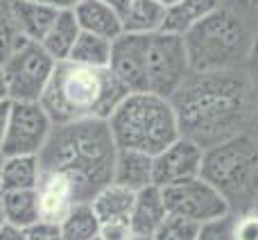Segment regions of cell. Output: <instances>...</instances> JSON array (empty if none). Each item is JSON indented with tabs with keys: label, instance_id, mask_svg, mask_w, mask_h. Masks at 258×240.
I'll use <instances>...</instances> for the list:
<instances>
[{
	"label": "cell",
	"instance_id": "34",
	"mask_svg": "<svg viewBox=\"0 0 258 240\" xmlns=\"http://www.w3.org/2000/svg\"><path fill=\"white\" fill-rule=\"evenodd\" d=\"M0 240H27V231L25 229L12 227V224H5L0 229Z\"/></svg>",
	"mask_w": 258,
	"mask_h": 240
},
{
	"label": "cell",
	"instance_id": "3",
	"mask_svg": "<svg viewBox=\"0 0 258 240\" xmlns=\"http://www.w3.org/2000/svg\"><path fill=\"white\" fill-rule=\"evenodd\" d=\"M111 71L129 93H154L170 100L190 75L183 36L168 32L120 34L113 41Z\"/></svg>",
	"mask_w": 258,
	"mask_h": 240
},
{
	"label": "cell",
	"instance_id": "26",
	"mask_svg": "<svg viewBox=\"0 0 258 240\" xmlns=\"http://www.w3.org/2000/svg\"><path fill=\"white\" fill-rule=\"evenodd\" d=\"M200 224L190 222V220L177 218V215H168L165 222L156 229L152 240H197L200 236Z\"/></svg>",
	"mask_w": 258,
	"mask_h": 240
},
{
	"label": "cell",
	"instance_id": "31",
	"mask_svg": "<svg viewBox=\"0 0 258 240\" xmlns=\"http://www.w3.org/2000/svg\"><path fill=\"white\" fill-rule=\"evenodd\" d=\"M220 3H224L222 7L231 9L236 14H238V9L240 12H258V0H220Z\"/></svg>",
	"mask_w": 258,
	"mask_h": 240
},
{
	"label": "cell",
	"instance_id": "14",
	"mask_svg": "<svg viewBox=\"0 0 258 240\" xmlns=\"http://www.w3.org/2000/svg\"><path fill=\"white\" fill-rule=\"evenodd\" d=\"M168 209H165L163 191L159 186H147L136 193L132 213H129V224L134 229V236H147L152 238L156 229L165 222Z\"/></svg>",
	"mask_w": 258,
	"mask_h": 240
},
{
	"label": "cell",
	"instance_id": "10",
	"mask_svg": "<svg viewBox=\"0 0 258 240\" xmlns=\"http://www.w3.org/2000/svg\"><path fill=\"white\" fill-rule=\"evenodd\" d=\"M54 125L41 102H12L7 134L3 141L5 156H39Z\"/></svg>",
	"mask_w": 258,
	"mask_h": 240
},
{
	"label": "cell",
	"instance_id": "2",
	"mask_svg": "<svg viewBox=\"0 0 258 240\" xmlns=\"http://www.w3.org/2000/svg\"><path fill=\"white\" fill-rule=\"evenodd\" d=\"M118 145L107 120H80L54 125L39 154L41 170L61 172L75 188L77 204L91 202L113 182Z\"/></svg>",
	"mask_w": 258,
	"mask_h": 240
},
{
	"label": "cell",
	"instance_id": "29",
	"mask_svg": "<svg viewBox=\"0 0 258 240\" xmlns=\"http://www.w3.org/2000/svg\"><path fill=\"white\" fill-rule=\"evenodd\" d=\"M197 240H233L231 233V215L222 220H215V222H209L200 229V236Z\"/></svg>",
	"mask_w": 258,
	"mask_h": 240
},
{
	"label": "cell",
	"instance_id": "39",
	"mask_svg": "<svg viewBox=\"0 0 258 240\" xmlns=\"http://www.w3.org/2000/svg\"><path fill=\"white\" fill-rule=\"evenodd\" d=\"M5 224H7V222H5V213H3V204H0V229H3V227H5Z\"/></svg>",
	"mask_w": 258,
	"mask_h": 240
},
{
	"label": "cell",
	"instance_id": "21",
	"mask_svg": "<svg viewBox=\"0 0 258 240\" xmlns=\"http://www.w3.org/2000/svg\"><path fill=\"white\" fill-rule=\"evenodd\" d=\"M134 200H136V193L111 182L91 200V206H93L95 215H98L100 224H102V222H111V220H129Z\"/></svg>",
	"mask_w": 258,
	"mask_h": 240
},
{
	"label": "cell",
	"instance_id": "44",
	"mask_svg": "<svg viewBox=\"0 0 258 240\" xmlns=\"http://www.w3.org/2000/svg\"><path fill=\"white\" fill-rule=\"evenodd\" d=\"M95 240H100V238H95Z\"/></svg>",
	"mask_w": 258,
	"mask_h": 240
},
{
	"label": "cell",
	"instance_id": "32",
	"mask_svg": "<svg viewBox=\"0 0 258 240\" xmlns=\"http://www.w3.org/2000/svg\"><path fill=\"white\" fill-rule=\"evenodd\" d=\"M9 113H12V100H0V147H3L5 134H7Z\"/></svg>",
	"mask_w": 258,
	"mask_h": 240
},
{
	"label": "cell",
	"instance_id": "43",
	"mask_svg": "<svg viewBox=\"0 0 258 240\" xmlns=\"http://www.w3.org/2000/svg\"><path fill=\"white\" fill-rule=\"evenodd\" d=\"M256 129H258V113H256Z\"/></svg>",
	"mask_w": 258,
	"mask_h": 240
},
{
	"label": "cell",
	"instance_id": "28",
	"mask_svg": "<svg viewBox=\"0 0 258 240\" xmlns=\"http://www.w3.org/2000/svg\"><path fill=\"white\" fill-rule=\"evenodd\" d=\"M100 240H134V229L129 220H111L100 224Z\"/></svg>",
	"mask_w": 258,
	"mask_h": 240
},
{
	"label": "cell",
	"instance_id": "7",
	"mask_svg": "<svg viewBox=\"0 0 258 240\" xmlns=\"http://www.w3.org/2000/svg\"><path fill=\"white\" fill-rule=\"evenodd\" d=\"M231 206V213L254 209L258 200V143L247 134L204 150L202 174Z\"/></svg>",
	"mask_w": 258,
	"mask_h": 240
},
{
	"label": "cell",
	"instance_id": "11",
	"mask_svg": "<svg viewBox=\"0 0 258 240\" xmlns=\"http://www.w3.org/2000/svg\"><path fill=\"white\" fill-rule=\"evenodd\" d=\"M202 161H204V147L186 136H179L172 145L154 156V186L165 188L200 177Z\"/></svg>",
	"mask_w": 258,
	"mask_h": 240
},
{
	"label": "cell",
	"instance_id": "4",
	"mask_svg": "<svg viewBox=\"0 0 258 240\" xmlns=\"http://www.w3.org/2000/svg\"><path fill=\"white\" fill-rule=\"evenodd\" d=\"M129 95L111 68H91L59 62L48 82L41 107L52 125L80 120H109L113 109Z\"/></svg>",
	"mask_w": 258,
	"mask_h": 240
},
{
	"label": "cell",
	"instance_id": "19",
	"mask_svg": "<svg viewBox=\"0 0 258 240\" xmlns=\"http://www.w3.org/2000/svg\"><path fill=\"white\" fill-rule=\"evenodd\" d=\"M41 182L39 156H5L0 174V193L36 191Z\"/></svg>",
	"mask_w": 258,
	"mask_h": 240
},
{
	"label": "cell",
	"instance_id": "30",
	"mask_svg": "<svg viewBox=\"0 0 258 240\" xmlns=\"http://www.w3.org/2000/svg\"><path fill=\"white\" fill-rule=\"evenodd\" d=\"M25 231H27V240H63L61 227L54 222H45V220H39Z\"/></svg>",
	"mask_w": 258,
	"mask_h": 240
},
{
	"label": "cell",
	"instance_id": "37",
	"mask_svg": "<svg viewBox=\"0 0 258 240\" xmlns=\"http://www.w3.org/2000/svg\"><path fill=\"white\" fill-rule=\"evenodd\" d=\"M0 100H9L7 98V86H5V77H3V68H0Z\"/></svg>",
	"mask_w": 258,
	"mask_h": 240
},
{
	"label": "cell",
	"instance_id": "8",
	"mask_svg": "<svg viewBox=\"0 0 258 240\" xmlns=\"http://www.w3.org/2000/svg\"><path fill=\"white\" fill-rule=\"evenodd\" d=\"M54 66L57 62L45 52L43 45L23 39L3 64L7 98L12 102H41Z\"/></svg>",
	"mask_w": 258,
	"mask_h": 240
},
{
	"label": "cell",
	"instance_id": "13",
	"mask_svg": "<svg viewBox=\"0 0 258 240\" xmlns=\"http://www.w3.org/2000/svg\"><path fill=\"white\" fill-rule=\"evenodd\" d=\"M9 7H12L14 23L21 36L27 41H36V43L45 39L59 14L57 7L39 3V0H9Z\"/></svg>",
	"mask_w": 258,
	"mask_h": 240
},
{
	"label": "cell",
	"instance_id": "5",
	"mask_svg": "<svg viewBox=\"0 0 258 240\" xmlns=\"http://www.w3.org/2000/svg\"><path fill=\"white\" fill-rule=\"evenodd\" d=\"M251 36L240 14L218 7L183 34L190 73L240 71L249 59Z\"/></svg>",
	"mask_w": 258,
	"mask_h": 240
},
{
	"label": "cell",
	"instance_id": "42",
	"mask_svg": "<svg viewBox=\"0 0 258 240\" xmlns=\"http://www.w3.org/2000/svg\"><path fill=\"white\" fill-rule=\"evenodd\" d=\"M254 209H256V211H258V200H256V204H254Z\"/></svg>",
	"mask_w": 258,
	"mask_h": 240
},
{
	"label": "cell",
	"instance_id": "20",
	"mask_svg": "<svg viewBox=\"0 0 258 240\" xmlns=\"http://www.w3.org/2000/svg\"><path fill=\"white\" fill-rule=\"evenodd\" d=\"M5 222L18 229H30L41 220L39 211V195L36 191H12L0 193Z\"/></svg>",
	"mask_w": 258,
	"mask_h": 240
},
{
	"label": "cell",
	"instance_id": "25",
	"mask_svg": "<svg viewBox=\"0 0 258 240\" xmlns=\"http://www.w3.org/2000/svg\"><path fill=\"white\" fill-rule=\"evenodd\" d=\"M21 41H23V36L18 32L16 23H14L9 0H0V68L12 57V52L18 48Z\"/></svg>",
	"mask_w": 258,
	"mask_h": 240
},
{
	"label": "cell",
	"instance_id": "15",
	"mask_svg": "<svg viewBox=\"0 0 258 240\" xmlns=\"http://www.w3.org/2000/svg\"><path fill=\"white\" fill-rule=\"evenodd\" d=\"M113 184L138 193L154 186V156L134 150H118L113 165Z\"/></svg>",
	"mask_w": 258,
	"mask_h": 240
},
{
	"label": "cell",
	"instance_id": "1",
	"mask_svg": "<svg viewBox=\"0 0 258 240\" xmlns=\"http://www.w3.org/2000/svg\"><path fill=\"white\" fill-rule=\"evenodd\" d=\"M181 136L204 150L245 134L254 113V80L247 71L190 73L170 98Z\"/></svg>",
	"mask_w": 258,
	"mask_h": 240
},
{
	"label": "cell",
	"instance_id": "23",
	"mask_svg": "<svg viewBox=\"0 0 258 240\" xmlns=\"http://www.w3.org/2000/svg\"><path fill=\"white\" fill-rule=\"evenodd\" d=\"M111 52H113V41L98 34L82 32L68 62L91 68H111Z\"/></svg>",
	"mask_w": 258,
	"mask_h": 240
},
{
	"label": "cell",
	"instance_id": "6",
	"mask_svg": "<svg viewBox=\"0 0 258 240\" xmlns=\"http://www.w3.org/2000/svg\"><path fill=\"white\" fill-rule=\"evenodd\" d=\"M107 123L118 150H134L150 156L161 154L181 136L170 100L154 93H129Z\"/></svg>",
	"mask_w": 258,
	"mask_h": 240
},
{
	"label": "cell",
	"instance_id": "24",
	"mask_svg": "<svg viewBox=\"0 0 258 240\" xmlns=\"http://www.w3.org/2000/svg\"><path fill=\"white\" fill-rule=\"evenodd\" d=\"M59 227H61L63 240H95L100 236V220L91 202L75 204Z\"/></svg>",
	"mask_w": 258,
	"mask_h": 240
},
{
	"label": "cell",
	"instance_id": "17",
	"mask_svg": "<svg viewBox=\"0 0 258 240\" xmlns=\"http://www.w3.org/2000/svg\"><path fill=\"white\" fill-rule=\"evenodd\" d=\"M80 34H82V27L75 18V12H73V9H59L57 18H54L52 27L48 30L45 39L41 41V45H43L45 52L57 64L68 62V57H71Z\"/></svg>",
	"mask_w": 258,
	"mask_h": 240
},
{
	"label": "cell",
	"instance_id": "12",
	"mask_svg": "<svg viewBox=\"0 0 258 240\" xmlns=\"http://www.w3.org/2000/svg\"><path fill=\"white\" fill-rule=\"evenodd\" d=\"M36 195H39L41 220H45V222L61 224V220L77 204L75 188L61 172L41 170V182L39 188H36Z\"/></svg>",
	"mask_w": 258,
	"mask_h": 240
},
{
	"label": "cell",
	"instance_id": "33",
	"mask_svg": "<svg viewBox=\"0 0 258 240\" xmlns=\"http://www.w3.org/2000/svg\"><path fill=\"white\" fill-rule=\"evenodd\" d=\"M247 66H249V75L251 80L258 82V32L251 36V50H249V59H247Z\"/></svg>",
	"mask_w": 258,
	"mask_h": 240
},
{
	"label": "cell",
	"instance_id": "9",
	"mask_svg": "<svg viewBox=\"0 0 258 240\" xmlns=\"http://www.w3.org/2000/svg\"><path fill=\"white\" fill-rule=\"evenodd\" d=\"M161 191H163L168 215L190 220L200 227L231 215V206L224 200V195L215 186H211L204 177L186 179Z\"/></svg>",
	"mask_w": 258,
	"mask_h": 240
},
{
	"label": "cell",
	"instance_id": "18",
	"mask_svg": "<svg viewBox=\"0 0 258 240\" xmlns=\"http://www.w3.org/2000/svg\"><path fill=\"white\" fill-rule=\"evenodd\" d=\"M218 7H222L220 0H179L172 7L165 9V21L161 32L183 36L188 30H192L202 18H206Z\"/></svg>",
	"mask_w": 258,
	"mask_h": 240
},
{
	"label": "cell",
	"instance_id": "22",
	"mask_svg": "<svg viewBox=\"0 0 258 240\" xmlns=\"http://www.w3.org/2000/svg\"><path fill=\"white\" fill-rule=\"evenodd\" d=\"M165 21V7L156 0H134L122 18V34H154Z\"/></svg>",
	"mask_w": 258,
	"mask_h": 240
},
{
	"label": "cell",
	"instance_id": "27",
	"mask_svg": "<svg viewBox=\"0 0 258 240\" xmlns=\"http://www.w3.org/2000/svg\"><path fill=\"white\" fill-rule=\"evenodd\" d=\"M231 233L233 240H258V211L231 213Z\"/></svg>",
	"mask_w": 258,
	"mask_h": 240
},
{
	"label": "cell",
	"instance_id": "35",
	"mask_svg": "<svg viewBox=\"0 0 258 240\" xmlns=\"http://www.w3.org/2000/svg\"><path fill=\"white\" fill-rule=\"evenodd\" d=\"M100 3H104L107 7H111L116 14H120L122 18H125V14L129 12V7H132L134 0H100Z\"/></svg>",
	"mask_w": 258,
	"mask_h": 240
},
{
	"label": "cell",
	"instance_id": "38",
	"mask_svg": "<svg viewBox=\"0 0 258 240\" xmlns=\"http://www.w3.org/2000/svg\"><path fill=\"white\" fill-rule=\"evenodd\" d=\"M156 3H161V5H163V7H165V9H168V7H172L174 3H179V0H156Z\"/></svg>",
	"mask_w": 258,
	"mask_h": 240
},
{
	"label": "cell",
	"instance_id": "40",
	"mask_svg": "<svg viewBox=\"0 0 258 240\" xmlns=\"http://www.w3.org/2000/svg\"><path fill=\"white\" fill-rule=\"evenodd\" d=\"M3 163H5V154H3V150H0V174H3Z\"/></svg>",
	"mask_w": 258,
	"mask_h": 240
},
{
	"label": "cell",
	"instance_id": "41",
	"mask_svg": "<svg viewBox=\"0 0 258 240\" xmlns=\"http://www.w3.org/2000/svg\"><path fill=\"white\" fill-rule=\"evenodd\" d=\"M134 240H152V238H147V236H134Z\"/></svg>",
	"mask_w": 258,
	"mask_h": 240
},
{
	"label": "cell",
	"instance_id": "16",
	"mask_svg": "<svg viewBox=\"0 0 258 240\" xmlns=\"http://www.w3.org/2000/svg\"><path fill=\"white\" fill-rule=\"evenodd\" d=\"M73 12H75L82 32L104 36L109 41H116L122 34V16L100 0H82L75 5Z\"/></svg>",
	"mask_w": 258,
	"mask_h": 240
},
{
	"label": "cell",
	"instance_id": "36",
	"mask_svg": "<svg viewBox=\"0 0 258 240\" xmlns=\"http://www.w3.org/2000/svg\"><path fill=\"white\" fill-rule=\"evenodd\" d=\"M39 3L52 5V7H57V9H75V5L82 3V0H39Z\"/></svg>",
	"mask_w": 258,
	"mask_h": 240
}]
</instances>
